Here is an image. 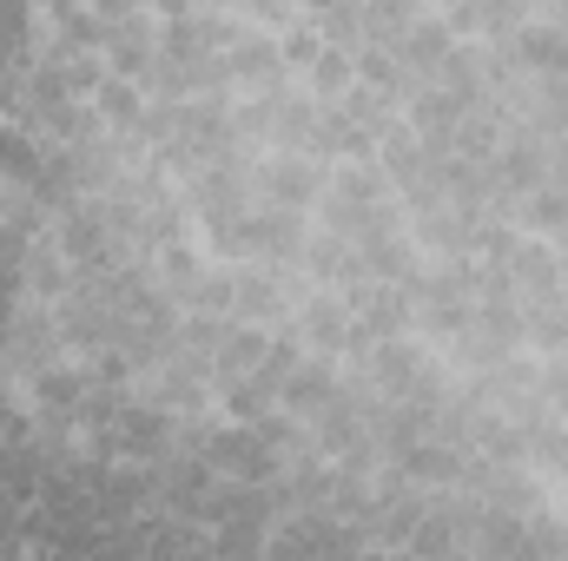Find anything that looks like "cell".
<instances>
[{"label":"cell","mask_w":568,"mask_h":561,"mask_svg":"<svg viewBox=\"0 0 568 561\" xmlns=\"http://www.w3.org/2000/svg\"><path fill=\"white\" fill-rule=\"evenodd\" d=\"M304 7H317V13H324V7H337V0H304Z\"/></svg>","instance_id":"obj_21"},{"label":"cell","mask_w":568,"mask_h":561,"mask_svg":"<svg viewBox=\"0 0 568 561\" xmlns=\"http://www.w3.org/2000/svg\"><path fill=\"white\" fill-rule=\"evenodd\" d=\"M304 337L324 344V350L351 344V297H311L304 304Z\"/></svg>","instance_id":"obj_12"},{"label":"cell","mask_w":568,"mask_h":561,"mask_svg":"<svg viewBox=\"0 0 568 561\" xmlns=\"http://www.w3.org/2000/svg\"><path fill=\"white\" fill-rule=\"evenodd\" d=\"M523 529H529V555H568V529H556L549 516H536V509H529V522H523Z\"/></svg>","instance_id":"obj_17"},{"label":"cell","mask_w":568,"mask_h":561,"mask_svg":"<svg viewBox=\"0 0 568 561\" xmlns=\"http://www.w3.org/2000/svg\"><path fill=\"white\" fill-rule=\"evenodd\" d=\"M100 53H106V73H126V80H145V73H152V60H159V40H152V20H145V7H133V13H113V20H106V40H100Z\"/></svg>","instance_id":"obj_4"},{"label":"cell","mask_w":568,"mask_h":561,"mask_svg":"<svg viewBox=\"0 0 568 561\" xmlns=\"http://www.w3.org/2000/svg\"><path fill=\"white\" fill-rule=\"evenodd\" d=\"M324 218H331V232H344V238H357V232L384 225V218H390L384 178H377V172H364V165L337 172V185L324 192Z\"/></svg>","instance_id":"obj_1"},{"label":"cell","mask_w":568,"mask_h":561,"mask_svg":"<svg viewBox=\"0 0 568 561\" xmlns=\"http://www.w3.org/2000/svg\"><path fill=\"white\" fill-rule=\"evenodd\" d=\"M278 290L284 284L272 278V272H245V278H232V310H239V317H272V310H284Z\"/></svg>","instance_id":"obj_15"},{"label":"cell","mask_w":568,"mask_h":561,"mask_svg":"<svg viewBox=\"0 0 568 561\" xmlns=\"http://www.w3.org/2000/svg\"><path fill=\"white\" fill-rule=\"evenodd\" d=\"M516 60L529 73H562L568 67V20H529V27H516Z\"/></svg>","instance_id":"obj_8"},{"label":"cell","mask_w":568,"mask_h":561,"mask_svg":"<svg viewBox=\"0 0 568 561\" xmlns=\"http://www.w3.org/2000/svg\"><path fill=\"white\" fill-rule=\"evenodd\" d=\"M397 60H404V73H436V67L449 60V27H443V20H417V27L397 40Z\"/></svg>","instance_id":"obj_11"},{"label":"cell","mask_w":568,"mask_h":561,"mask_svg":"<svg viewBox=\"0 0 568 561\" xmlns=\"http://www.w3.org/2000/svg\"><path fill=\"white\" fill-rule=\"evenodd\" d=\"M93 100H100V120H106V126H140L145 120V100H140V86H133L126 73H106Z\"/></svg>","instance_id":"obj_13"},{"label":"cell","mask_w":568,"mask_h":561,"mask_svg":"<svg viewBox=\"0 0 568 561\" xmlns=\"http://www.w3.org/2000/svg\"><path fill=\"white\" fill-rule=\"evenodd\" d=\"M272 549H364V536H351L337 522H291L272 536Z\"/></svg>","instance_id":"obj_14"},{"label":"cell","mask_w":568,"mask_h":561,"mask_svg":"<svg viewBox=\"0 0 568 561\" xmlns=\"http://www.w3.org/2000/svg\"><path fill=\"white\" fill-rule=\"evenodd\" d=\"M404 324H410V297H404L397 284H384V278L357 284V297H351V344H357V350L397 337Z\"/></svg>","instance_id":"obj_2"},{"label":"cell","mask_w":568,"mask_h":561,"mask_svg":"<svg viewBox=\"0 0 568 561\" xmlns=\"http://www.w3.org/2000/svg\"><path fill=\"white\" fill-rule=\"evenodd\" d=\"M357 20H364L371 47H397L417 27V0H357Z\"/></svg>","instance_id":"obj_10"},{"label":"cell","mask_w":568,"mask_h":561,"mask_svg":"<svg viewBox=\"0 0 568 561\" xmlns=\"http://www.w3.org/2000/svg\"><path fill=\"white\" fill-rule=\"evenodd\" d=\"M258 185H265V205L304 212V205L317 198V165H311V159H278V165H272Z\"/></svg>","instance_id":"obj_9"},{"label":"cell","mask_w":568,"mask_h":561,"mask_svg":"<svg viewBox=\"0 0 568 561\" xmlns=\"http://www.w3.org/2000/svg\"><path fill=\"white\" fill-rule=\"evenodd\" d=\"M337 404V370L324 357H297L291 377H284V410L291 417H324Z\"/></svg>","instance_id":"obj_6"},{"label":"cell","mask_w":568,"mask_h":561,"mask_svg":"<svg viewBox=\"0 0 568 561\" xmlns=\"http://www.w3.org/2000/svg\"><path fill=\"white\" fill-rule=\"evenodd\" d=\"M265 542H272L265 529H212V549L219 555H258Z\"/></svg>","instance_id":"obj_18"},{"label":"cell","mask_w":568,"mask_h":561,"mask_svg":"<svg viewBox=\"0 0 568 561\" xmlns=\"http://www.w3.org/2000/svg\"><path fill=\"white\" fill-rule=\"evenodd\" d=\"M278 47H284V60H297V67H311V60L324 53V40H317V33H291V40H278Z\"/></svg>","instance_id":"obj_19"},{"label":"cell","mask_w":568,"mask_h":561,"mask_svg":"<svg viewBox=\"0 0 568 561\" xmlns=\"http://www.w3.org/2000/svg\"><path fill=\"white\" fill-rule=\"evenodd\" d=\"M311 80H317V93H331V100H337V93L357 80V60H351V53H337V47H324V53L311 60Z\"/></svg>","instance_id":"obj_16"},{"label":"cell","mask_w":568,"mask_h":561,"mask_svg":"<svg viewBox=\"0 0 568 561\" xmlns=\"http://www.w3.org/2000/svg\"><path fill=\"white\" fill-rule=\"evenodd\" d=\"M265 330H252V324H225V337L212 344V357H205V370L219 377V384H239V377H252L258 370V357H265Z\"/></svg>","instance_id":"obj_7"},{"label":"cell","mask_w":568,"mask_h":561,"mask_svg":"<svg viewBox=\"0 0 568 561\" xmlns=\"http://www.w3.org/2000/svg\"><path fill=\"white\" fill-rule=\"evenodd\" d=\"M40 172H47V140L27 120H0V178L20 185V192H33Z\"/></svg>","instance_id":"obj_5"},{"label":"cell","mask_w":568,"mask_h":561,"mask_svg":"<svg viewBox=\"0 0 568 561\" xmlns=\"http://www.w3.org/2000/svg\"><path fill=\"white\" fill-rule=\"evenodd\" d=\"M562 482H568V476H562Z\"/></svg>","instance_id":"obj_22"},{"label":"cell","mask_w":568,"mask_h":561,"mask_svg":"<svg viewBox=\"0 0 568 561\" xmlns=\"http://www.w3.org/2000/svg\"><path fill=\"white\" fill-rule=\"evenodd\" d=\"M219 60L232 73V86H278V73H284V47L272 33H258V27H225Z\"/></svg>","instance_id":"obj_3"},{"label":"cell","mask_w":568,"mask_h":561,"mask_svg":"<svg viewBox=\"0 0 568 561\" xmlns=\"http://www.w3.org/2000/svg\"><path fill=\"white\" fill-rule=\"evenodd\" d=\"M542 397L556 404V422H568V370H549V384H542Z\"/></svg>","instance_id":"obj_20"}]
</instances>
